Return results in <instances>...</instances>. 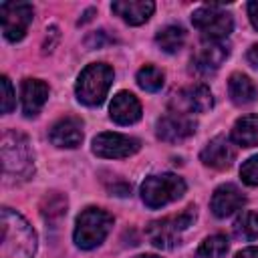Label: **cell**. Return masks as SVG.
Instances as JSON below:
<instances>
[{"mask_svg":"<svg viewBox=\"0 0 258 258\" xmlns=\"http://www.w3.org/2000/svg\"><path fill=\"white\" fill-rule=\"evenodd\" d=\"M232 141L242 147L258 145V115H244L232 127Z\"/></svg>","mask_w":258,"mask_h":258,"instance_id":"20","label":"cell"},{"mask_svg":"<svg viewBox=\"0 0 258 258\" xmlns=\"http://www.w3.org/2000/svg\"><path fill=\"white\" fill-rule=\"evenodd\" d=\"M244 206V194L234 185V183H224L220 185L212 200H210V210L218 218H228L234 212H238Z\"/></svg>","mask_w":258,"mask_h":258,"instance_id":"15","label":"cell"},{"mask_svg":"<svg viewBox=\"0 0 258 258\" xmlns=\"http://www.w3.org/2000/svg\"><path fill=\"white\" fill-rule=\"evenodd\" d=\"M194 220H196V208L189 206L175 216H165L161 220L151 222L147 228V238L155 248L169 250L179 244L181 234L194 224Z\"/></svg>","mask_w":258,"mask_h":258,"instance_id":"5","label":"cell"},{"mask_svg":"<svg viewBox=\"0 0 258 258\" xmlns=\"http://www.w3.org/2000/svg\"><path fill=\"white\" fill-rule=\"evenodd\" d=\"M185 194V181L173 173L149 175L141 183V200L147 208H161Z\"/></svg>","mask_w":258,"mask_h":258,"instance_id":"6","label":"cell"},{"mask_svg":"<svg viewBox=\"0 0 258 258\" xmlns=\"http://www.w3.org/2000/svg\"><path fill=\"white\" fill-rule=\"evenodd\" d=\"M137 85L143 89V91H149V93H155L163 87V73L161 69L153 67V64H145L137 71Z\"/></svg>","mask_w":258,"mask_h":258,"instance_id":"24","label":"cell"},{"mask_svg":"<svg viewBox=\"0 0 258 258\" xmlns=\"http://www.w3.org/2000/svg\"><path fill=\"white\" fill-rule=\"evenodd\" d=\"M48 99V85L40 79H24L20 87V101H22V111L26 117L36 115Z\"/></svg>","mask_w":258,"mask_h":258,"instance_id":"18","label":"cell"},{"mask_svg":"<svg viewBox=\"0 0 258 258\" xmlns=\"http://www.w3.org/2000/svg\"><path fill=\"white\" fill-rule=\"evenodd\" d=\"M0 85H2V113H10L14 109V105H16V97H14L10 79L8 77H2Z\"/></svg>","mask_w":258,"mask_h":258,"instance_id":"27","label":"cell"},{"mask_svg":"<svg viewBox=\"0 0 258 258\" xmlns=\"http://www.w3.org/2000/svg\"><path fill=\"white\" fill-rule=\"evenodd\" d=\"M135 258H159V256H153V254H141V256H135Z\"/></svg>","mask_w":258,"mask_h":258,"instance_id":"31","label":"cell"},{"mask_svg":"<svg viewBox=\"0 0 258 258\" xmlns=\"http://www.w3.org/2000/svg\"><path fill=\"white\" fill-rule=\"evenodd\" d=\"M111 226H113V216L109 212L101 208H87L77 218L73 232L75 244L83 250L97 248L111 232Z\"/></svg>","mask_w":258,"mask_h":258,"instance_id":"4","label":"cell"},{"mask_svg":"<svg viewBox=\"0 0 258 258\" xmlns=\"http://www.w3.org/2000/svg\"><path fill=\"white\" fill-rule=\"evenodd\" d=\"M32 6L26 2H4L0 4V20L2 32L10 42H18L24 38L30 22H32Z\"/></svg>","mask_w":258,"mask_h":258,"instance_id":"8","label":"cell"},{"mask_svg":"<svg viewBox=\"0 0 258 258\" xmlns=\"http://www.w3.org/2000/svg\"><path fill=\"white\" fill-rule=\"evenodd\" d=\"M200 159L204 165L214 169H228L236 159V145L232 139L218 135L214 137L200 153Z\"/></svg>","mask_w":258,"mask_h":258,"instance_id":"12","label":"cell"},{"mask_svg":"<svg viewBox=\"0 0 258 258\" xmlns=\"http://www.w3.org/2000/svg\"><path fill=\"white\" fill-rule=\"evenodd\" d=\"M228 93H230V99L234 105L238 107H244V105H250L256 101L258 97V91H256V85L242 73H234L228 81Z\"/></svg>","mask_w":258,"mask_h":258,"instance_id":"19","label":"cell"},{"mask_svg":"<svg viewBox=\"0 0 258 258\" xmlns=\"http://www.w3.org/2000/svg\"><path fill=\"white\" fill-rule=\"evenodd\" d=\"M40 212L46 220H56L60 216L67 214V198L60 196L58 191H52L48 194L44 200H42V206H40Z\"/></svg>","mask_w":258,"mask_h":258,"instance_id":"25","label":"cell"},{"mask_svg":"<svg viewBox=\"0 0 258 258\" xmlns=\"http://www.w3.org/2000/svg\"><path fill=\"white\" fill-rule=\"evenodd\" d=\"M234 258H258V248L256 246H250V248H244L240 250Z\"/></svg>","mask_w":258,"mask_h":258,"instance_id":"30","label":"cell"},{"mask_svg":"<svg viewBox=\"0 0 258 258\" xmlns=\"http://www.w3.org/2000/svg\"><path fill=\"white\" fill-rule=\"evenodd\" d=\"M191 24L206 40H224L234 28L232 14L214 4L198 8L191 14Z\"/></svg>","mask_w":258,"mask_h":258,"instance_id":"7","label":"cell"},{"mask_svg":"<svg viewBox=\"0 0 258 258\" xmlns=\"http://www.w3.org/2000/svg\"><path fill=\"white\" fill-rule=\"evenodd\" d=\"M113 69L105 62H93V64H87L79 79H77V85H75V91H77V99L83 103V105H89V107H97L105 101L111 85H113Z\"/></svg>","mask_w":258,"mask_h":258,"instance_id":"2","label":"cell"},{"mask_svg":"<svg viewBox=\"0 0 258 258\" xmlns=\"http://www.w3.org/2000/svg\"><path fill=\"white\" fill-rule=\"evenodd\" d=\"M228 54H230V46L224 40H206L191 56V64L198 73L208 75L218 71L220 64L228 58Z\"/></svg>","mask_w":258,"mask_h":258,"instance_id":"11","label":"cell"},{"mask_svg":"<svg viewBox=\"0 0 258 258\" xmlns=\"http://www.w3.org/2000/svg\"><path fill=\"white\" fill-rule=\"evenodd\" d=\"M111 10L127 24L139 26L149 20V16L155 10V4L151 0H117L111 4Z\"/></svg>","mask_w":258,"mask_h":258,"instance_id":"16","label":"cell"},{"mask_svg":"<svg viewBox=\"0 0 258 258\" xmlns=\"http://www.w3.org/2000/svg\"><path fill=\"white\" fill-rule=\"evenodd\" d=\"M109 115L119 125H133L141 119V103L129 91H119L109 107Z\"/></svg>","mask_w":258,"mask_h":258,"instance_id":"13","label":"cell"},{"mask_svg":"<svg viewBox=\"0 0 258 258\" xmlns=\"http://www.w3.org/2000/svg\"><path fill=\"white\" fill-rule=\"evenodd\" d=\"M155 42H157V46H159L163 52L173 54V52H177V50L183 46V42H185V30H183L181 26L169 24V26L161 28V30L155 34Z\"/></svg>","mask_w":258,"mask_h":258,"instance_id":"21","label":"cell"},{"mask_svg":"<svg viewBox=\"0 0 258 258\" xmlns=\"http://www.w3.org/2000/svg\"><path fill=\"white\" fill-rule=\"evenodd\" d=\"M36 234L32 226L14 210L2 208L0 214V258H32Z\"/></svg>","mask_w":258,"mask_h":258,"instance_id":"1","label":"cell"},{"mask_svg":"<svg viewBox=\"0 0 258 258\" xmlns=\"http://www.w3.org/2000/svg\"><path fill=\"white\" fill-rule=\"evenodd\" d=\"M246 60H248L254 69H258V42L252 44V46L248 48V52H246Z\"/></svg>","mask_w":258,"mask_h":258,"instance_id":"28","label":"cell"},{"mask_svg":"<svg viewBox=\"0 0 258 258\" xmlns=\"http://www.w3.org/2000/svg\"><path fill=\"white\" fill-rule=\"evenodd\" d=\"M175 101L181 103V111L177 113H206L214 107V97L212 91L206 85H191L183 91H179V95H175Z\"/></svg>","mask_w":258,"mask_h":258,"instance_id":"17","label":"cell"},{"mask_svg":"<svg viewBox=\"0 0 258 258\" xmlns=\"http://www.w3.org/2000/svg\"><path fill=\"white\" fill-rule=\"evenodd\" d=\"M232 230H234V236L238 240H244V242H250V240H256L258 238V214L256 212H242L234 224H232Z\"/></svg>","mask_w":258,"mask_h":258,"instance_id":"22","label":"cell"},{"mask_svg":"<svg viewBox=\"0 0 258 258\" xmlns=\"http://www.w3.org/2000/svg\"><path fill=\"white\" fill-rule=\"evenodd\" d=\"M248 16H250L252 26L258 30V2H250L248 4Z\"/></svg>","mask_w":258,"mask_h":258,"instance_id":"29","label":"cell"},{"mask_svg":"<svg viewBox=\"0 0 258 258\" xmlns=\"http://www.w3.org/2000/svg\"><path fill=\"white\" fill-rule=\"evenodd\" d=\"M228 250H230L228 238L222 236V234H214V236H208L200 244V248L196 252V258H226Z\"/></svg>","mask_w":258,"mask_h":258,"instance_id":"23","label":"cell"},{"mask_svg":"<svg viewBox=\"0 0 258 258\" xmlns=\"http://www.w3.org/2000/svg\"><path fill=\"white\" fill-rule=\"evenodd\" d=\"M141 147V141L123 133H99L93 139V153L97 157H105V159H121V157H129L133 153H137Z\"/></svg>","mask_w":258,"mask_h":258,"instance_id":"9","label":"cell"},{"mask_svg":"<svg viewBox=\"0 0 258 258\" xmlns=\"http://www.w3.org/2000/svg\"><path fill=\"white\" fill-rule=\"evenodd\" d=\"M240 177L246 185H258V155H254L242 163Z\"/></svg>","mask_w":258,"mask_h":258,"instance_id":"26","label":"cell"},{"mask_svg":"<svg viewBox=\"0 0 258 258\" xmlns=\"http://www.w3.org/2000/svg\"><path fill=\"white\" fill-rule=\"evenodd\" d=\"M196 133V121L189 115L183 113H167L157 121V137L167 143H179L185 141Z\"/></svg>","mask_w":258,"mask_h":258,"instance_id":"10","label":"cell"},{"mask_svg":"<svg viewBox=\"0 0 258 258\" xmlns=\"http://www.w3.org/2000/svg\"><path fill=\"white\" fill-rule=\"evenodd\" d=\"M48 137L52 145L73 149L83 141V121L77 117H62L50 127Z\"/></svg>","mask_w":258,"mask_h":258,"instance_id":"14","label":"cell"},{"mask_svg":"<svg viewBox=\"0 0 258 258\" xmlns=\"http://www.w3.org/2000/svg\"><path fill=\"white\" fill-rule=\"evenodd\" d=\"M2 167L6 175L16 179H28L34 173L28 139L22 133L6 131L2 135Z\"/></svg>","mask_w":258,"mask_h":258,"instance_id":"3","label":"cell"}]
</instances>
